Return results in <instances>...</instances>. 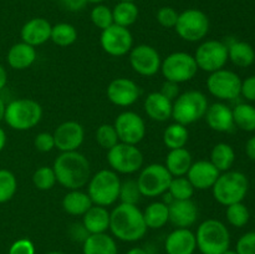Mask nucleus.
<instances>
[{"label": "nucleus", "instance_id": "obj_1", "mask_svg": "<svg viewBox=\"0 0 255 254\" xmlns=\"http://www.w3.org/2000/svg\"><path fill=\"white\" fill-rule=\"evenodd\" d=\"M147 229L143 212L137 206L120 203L110 212V231L119 241L128 243L141 241Z\"/></svg>", "mask_w": 255, "mask_h": 254}, {"label": "nucleus", "instance_id": "obj_2", "mask_svg": "<svg viewBox=\"0 0 255 254\" xmlns=\"http://www.w3.org/2000/svg\"><path fill=\"white\" fill-rule=\"evenodd\" d=\"M57 183L64 188L81 189L91 178V167L86 157L79 151L61 152L52 166Z\"/></svg>", "mask_w": 255, "mask_h": 254}, {"label": "nucleus", "instance_id": "obj_3", "mask_svg": "<svg viewBox=\"0 0 255 254\" xmlns=\"http://www.w3.org/2000/svg\"><path fill=\"white\" fill-rule=\"evenodd\" d=\"M197 248L202 254H222L231 246V234L223 222L207 219L197 228Z\"/></svg>", "mask_w": 255, "mask_h": 254}, {"label": "nucleus", "instance_id": "obj_4", "mask_svg": "<svg viewBox=\"0 0 255 254\" xmlns=\"http://www.w3.org/2000/svg\"><path fill=\"white\" fill-rule=\"evenodd\" d=\"M121 179L112 169H101L91 176L87 183V194L96 206H112L119 199Z\"/></svg>", "mask_w": 255, "mask_h": 254}, {"label": "nucleus", "instance_id": "obj_5", "mask_svg": "<svg viewBox=\"0 0 255 254\" xmlns=\"http://www.w3.org/2000/svg\"><path fill=\"white\" fill-rule=\"evenodd\" d=\"M248 189V178L246 174L238 171H227L221 173L212 187L214 199L226 207L243 202Z\"/></svg>", "mask_w": 255, "mask_h": 254}, {"label": "nucleus", "instance_id": "obj_6", "mask_svg": "<svg viewBox=\"0 0 255 254\" xmlns=\"http://www.w3.org/2000/svg\"><path fill=\"white\" fill-rule=\"evenodd\" d=\"M208 106V100L203 92L189 90L179 95L173 101L172 119L177 124L188 126L203 119Z\"/></svg>", "mask_w": 255, "mask_h": 254}, {"label": "nucleus", "instance_id": "obj_7", "mask_svg": "<svg viewBox=\"0 0 255 254\" xmlns=\"http://www.w3.org/2000/svg\"><path fill=\"white\" fill-rule=\"evenodd\" d=\"M42 107L39 102L30 99L14 100L6 105L4 120L7 126L17 131L31 129L41 121Z\"/></svg>", "mask_w": 255, "mask_h": 254}, {"label": "nucleus", "instance_id": "obj_8", "mask_svg": "<svg viewBox=\"0 0 255 254\" xmlns=\"http://www.w3.org/2000/svg\"><path fill=\"white\" fill-rule=\"evenodd\" d=\"M198 71L193 55L183 51L169 54L161 64V72L167 81L183 84L191 81Z\"/></svg>", "mask_w": 255, "mask_h": 254}, {"label": "nucleus", "instance_id": "obj_9", "mask_svg": "<svg viewBox=\"0 0 255 254\" xmlns=\"http://www.w3.org/2000/svg\"><path fill=\"white\" fill-rule=\"evenodd\" d=\"M172 178L164 164L151 163L142 168L136 181L142 197L154 198L168 191Z\"/></svg>", "mask_w": 255, "mask_h": 254}, {"label": "nucleus", "instance_id": "obj_10", "mask_svg": "<svg viewBox=\"0 0 255 254\" xmlns=\"http://www.w3.org/2000/svg\"><path fill=\"white\" fill-rule=\"evenodd\" d=\"M107 162L116 173L132 174L143 166V154L134 144L119 142L107 151Z\"/></svg>", "mask_w": 255, "mask_h": 254}, {"label": "nucleus", "instance_id": "obj_11", "mask_svg": "<svg viewBox=\"0 0 255 254\" xmlns=\"http://www.w3.org/2000/svg\"><path fill=\"white\" fill-rule=\"evenodd\" d=\"M174 29L184 41H201L209 31V19L202 10L187 9L178 15Z\"/></svg>", "mask_w": 255, "mask_h": 254}, {"label": "nucleus", "instance_id": "obj_12", "mask_svg": "<svg viewBox=\"0 0 255 254\" xmlns=\"http://www.w3.org/2000/svg\"><path fill=\"white\" fill-rule=\"evenodd\" d=\"M194 60L198 69L212 72L224 69L228 61V46L219 40H207L196 50Z\"/></svg>", "mask_w": 255, "mask_h": 254}, {"label": "nucleus", "instance_id": "obj_13", "mask_svg": "<svg viewBox=\"0 0 255 254\" xmlns=\"http://www.w3.org/2000/svg\"><path fill=\"white\" fill-rule=\"evenodd\" d=\"M207 89L209 94L222 101L234 100L241 95L242 79L234 71L221 69L209 75L207 79Z\"/></svg>", "mask_w": 255, "mask_h": 254}, {"label": "nucleus", "instance_id": "obj_14", "mask_svg": "<svg viewBox=\"0 0 255 254\" xmlns=\"http://www.w3.org/2000/svg\"><path fill=\"white\" fill-rule=\"evenodd\" d=\"M100 44L102 50L111 56H125L133 47V36L128 27L112 24L107 29L102 30Z\"/></svg>", "mask_w": 255, "mask_h": 254}, {"label": "nucleus", "instance_id": "obj_15", "mask_svg": "<svg viewBox=\"0 0 255 254\" xmlns=\"http://www.w3.org/2000/svg\"><path fill=\"white\" fill-rule=\"evenodd\" d=\"M128 54L132 70L141 76H154L161 70V55L151 45L139 44L132 47Z\"/></svg>", "mask_w": 255, "mask_h": 254}, {"label": "nucleus", "instance_id": "obj_16", "mask_svg": "<svg viewBox=\"0 0 255 254\" xmlns=\"http://www.w3.org/2000/svg\"><path fill=\"white\" fill-rule=\"evenodd\" d=\"M120 142L137 144L146 136V124L138 114L133 111H125L117 116L114 124Z\"/></svg>", "mask_w": 255, "mask_h": 254}, {"label": "nucleus", "instance_id": "obj_17", "mask_svg": "<svg viewBox=\"0 0 255 254\" xmlns=\"http://www.w3.org/2000/svg\"><path fill=\"white\" fill-rule=\"evenodd\" d=\"M55 148L61 152L77 151L85 139V129L76 121H65L56 127L52 133Z\"/></svg>", "mask_w": 255, "mask_h": 254}, {"label": "nucleus", "instance_id": "obj_18", "mask_svg": "<svg viewBox=\"0 0 255 254\" xmlns=\"http://www.w3.org/2000/svg\"><path fill=\"white\" fill-rule=\"evenodd\" d=\"M107 99L120 107H128L138 100L139 87L133 80L126 77H117L112 80L106 90Z\"/></svg>", "mask_w": 255, "mask_h": 254}, {"label": "nucleus", "instance_id": "obj_19", "mask_svg": "<svg viewBox=\"0 0 255 254\" xmlns=\"http://www.w3.org/2000/svg\"><path fill=\"white\" fill-rule=\"evenodd\" d=\"M221 172L213 166L211 161L201 159V161L193 162L191 168L187 172V178L191 182L194 189L206 191L211 189L218 179Z\"/></svg>", "mask_w": 255, "mask_h": 254}, {"label": "nucleus", "instance_id": "obj_20", "mask_svg": "<svg viewBox=\"0 0 255 254\" xmlns=\"http://www.w3.org/2000/svg\"><path fill=\"white\" fill-rule=\"evenodd\" d=\"M169 222L176 228H189L198 218V207L192 199L172 201L168 203Z\"/></svg>", "mask_w": 255, "mask_h": 254}, {"label": "nucleus", "instance_id": "obj_21", "mask_svg": "<svg viewBox=\"0 0 255 254\" xmlns=\"http://www.w3.org/2000/svg\"><path fill=\"white\" fill-rule=\"evenodd\" d=\"M167 254H193L197 249L196 234L189 228H176L164 242Z\"/></svg>", "mask_w": 255, "mask_h": 254}, {"label": "nucleus", "instance_id": "obj_22", "mask_svg": "<svg viewBox=\"0 0 255 254\" xmlns=\"http://www.w3.org/2000/svg\"><path fill=\"white\" fill-rule=\"evenodd\" d=\"M51 27L52 25L44 17H32L22 25L20 31L22 42L34 47L45 44L51 36Z\"/></svg>", "mask_w": 255, "mask_h": 254}, {"label": "nucleus", "instance_id": "obj_23", "mask_svg": "<svg viewBox=\"0 0 255 254\" xmlns=\"http://www.w3.org/2000/svg\"><path fill=\"white\" fill-rule=\"evenodd\" d=\"M204 119H206L207 125L217 132H231L236 126L233 120V111L223 102H216L208 106Z\"/></svg>", "mask_w": 255, "mask_h": 254}, {"label": "nucleus", "instance_id": "obj_24", "mask_svg": "<svg viewBox=\"0 0 255 254\" xmlns=\"http://www.w3.org/2000/svg\"><path fill=\"white\" fill-rule=\"evenodd\" d=\"M173 101L167 99L159 91L151 92L144 100V111L151 120L157 122H164L172 119Z\"/></svg>", "mask_w": 255, "mask_h": 254}, {"label": "nucleus", "instance_id": "obj_25", "mask_svg": "<svg viewBox=\"0 0 255 254\" xmlns=\"http://www.w3.org/2000/svg\"><path fill=\"white\" fill-rule=\"evenodd\" d=\"M36 49L26 42H17L7 51L6 61L14 70H25L31 66L36 60Z\"/></svg>", "mask_w": 255, "mask_h": 254}, {"label": "nucleus", "instance_id": "obj_26", "mask_svg": "<svg viewBox=\"0 0 255 254\" xmlns=\"http://www.w3.org/2000/svg\"><path fill=\"white\" fill-rule=\"evenodd\" d=\"M82 224L90 234L106 233L110 229V212L106 207L94 204L82 216Z\"/></svg>", "mask_w": 255, "mask_h": 254}, {"label": "nucleus", "instance_id": "obj_27", "mask_svg": "<svg viewBox=\"0 0 255 254\" xmlns=\"http://www.w3.org/2000/svg\"><path fill=\"white\" fill-rule=\"evenodd\" d=\"M84 254H119V248L114 237L107 233L90 234L82 243Z\"/></svg>", "mask_w": 255, "mask_h": 254}, {"label": "nucleus", "instance_id": "obj_28", "mask_svg": "<svg viewBox=\"0 0 255 254\" xmlns=\"http://www.w3.org/2000/svg\"><path fill=\"white\" fill-rule=\"evenodd\" d=\"M61 204L62 209L67 214L74 217H82L94 206L89 194L82 192L81 189H72L67 192L62 198Z\"/></svg>", "mask_w": 255, "mask_h": 254}, {"label": "nucleus", "instance_id": "obj_29", "mask_svg": "<svg viewBox=\"0 0 255 254\" xmlns=\"http://www.w3.org/2000/svg\"><path fill=\"white\" fill-rule=\"evenodd\" d=\"M192 163H193V159H192L191 152L186 147H183V148L169 149L164 166L172 174V177H182L186 176Z\"/></svg>", "mask_w": 255, "mask_h": 254}, {"label": "nucleus", "instance_id": "obj_30", "mask_svg": "<svg viewBox=\"0 0 255 254\" xmlns=\"http://www.w3.org/2000/svg\"><path fill=\"white\" fill-rule=\"evenodd\" d=\"M228 46V60L236 66L248 67L255 61V51L251 44L244 41H233Z\"/></svg>", "mask_w": 255, "mask_h": 254}, {"label": "nucleus", "instance_id": "obj_31", "mask_svg": "<svg viewBox=\"0 0 255 254\" xmlns=\"http://www.w3.org/2000/svg\"><path fill=\"white\" fill-rule=\"evenodd\" d=\"M143 218L147 228H163L169 222L168 204H166L164 202H153L144 209Z\"/></svg>", "mask_w": 255, "mask_h": 254}, {"label": "nucleus", "instance_id": "obj_32", "mask_svg": "<svg viewBox=\"0 0 255 254\" xmlns=\"http://www.w3.org/2000/svg\"><path fill=\"white\" fill-rule=\"evenodd\" d=\"M234 161H236V152L229 143L221 142L212 148L211 162L219 172L229 171Z\"/></svg>", "mask_w": 255, "mask_h": 254}, {"label": "nucleus", "instance_id": "obj_33", "mask_svg": "<svg viewBox=\"0 0 255 254\" xmlns=\"http://www.w3.org/2000/svg\"><path fill=\"white\" fill-rule=\"evenodd\" d=\"M189 139V132L187 126L181 124H171L163 132V143L168 149L183 148Z\"/></svg>", "mask_w": 255, "mask_h": 254}, {"label": "nucleus", "instance_id": "obj_34", "mask_svg": "<svg viewBox=\"0 0 255 254\" xmlns=\"http://www.w3.org/2000/svg\"><path fill=\"white\" fill-rule=\"evenodd\" d=\"M112 15H114V24L128 27L137 21L138 7L134 2L120 1L112 10Z\"/></svg>", "mask_w": 255, "mask_h": 254}, {"label": "nucleus", "instance_id": "obj_35", "mask_svg": "<svg viewBox=\"0 0 255 254\" xmlns=\"http://www.w3.org/2000/svg\"><path fill=\"white\" fill-rule=\"evenodd\" d=\"M234 125L247 132L255 131V107L249 104H239L233 110Z\"/></svg>", "mask_w": 255, "mask_h": 254}, {"label": "nucleus", "instance_id": "obj_36", "mask_svg": "<svg viewBox=\"0 0 255 254\" xmlns=\"http://www.w3.org/2000/svg\"><path fill=\"white\" fill-rule=\"evenodd\" d=\"M50 40L55 45L61 47H67L77 40V30L74 25L67 22H59L51 27Z\"/></svg>", "mask_w": 255, "mask_h": 254}, {"label": "nucleus", "instance_id": "obj_37", "mask_svg": "<svg viewBox=\"0 0 255 254\" xmlns=\"http://www.w3.org/2000/svg\"><path fill=\"white\" fill-rule=\"evenodd\" d=\"M167 193L171 196L172 201L192 199V197L194 194V188L187 177H173L171 183H169Z\"/></svg>", "mask_w": 255, "mask_h": 254}, {"label": "nucleus", "instance_id": "obj_38", "mask_svg": "<svg viewBox=\"0 0 255 254\" xmlns=\"http://www.w3.org/2000/svg\"><path fill=\"white\" fill-rule=\"evenodd\" d=\"M226 216L229 224L236 227V228H242V227L246 226L249 222V219H251L249 209L247 208V206L243 202H238V203L231 204V206L227 207Z\"/></svg>", "mask_w": 255, "mask_h": 254}, {"label": "nucleus", "instance_id": "obj_39", "mask_svg": "<svg viewBox=\"0 0 255 254\" xmlns=\"http://www.w3.org/2000/svg\"><path fill=\"white\" fill-rule=\"evenodd\" d=\"M17 189L16 177L7 169H0V203L9 202Z\"/></svg>", "mask_w": 255, "mask_h": 254}, {"label": "nucleus", "instance_id": "obj_40", "mask_svg": "<svg viewBox=\"0 0 255 254\" xmlns=\"http://www.w3.org/2000/svg\"><path fill=\"white\" fill-rule=\"evenodd\" d=\"M56 176L52 167L42 166L32 174V183L40 191H50L56 184Z\"/></svg>", "mask_w": 255, "mask_h": 254}, {"label": "nucleus", "instance_id": "obj_41", "mask_svg": "<svg viewBox=\"0 0 255 254\" xmlns=\"http://www.w3.org/2000/svg\"><path fill=\"white\" fill-rule=\"evenodd\" d=\"M96 142L101 148L107 149V151L111 149L114 146H116L120 142V139L114 125L104 124L97 127Z\"/></svg>", "mask_w": 255, "mask_h": 254}, {"label": "nucleus", "instance_id": "obj_42", "mask_svg": "<svg viewBox=\"0 0 255 254\" xmlns=\"http://www.w3.org/2000/svg\"><path fill=\"white\" fill-rule=\"evenodd\" d=\"M141 191L138 188L137 181L134 179H127V181L121 182V188H120V196L119 199L121 203L126 204H133L137 206L139 201H141Z\"/></svg>", "mask_w": 255, "mask_h": 254}, {"label": "nucleus", "instance_id": "obj_43", "mask_svg": "<svg viewBox=\"0 0 255 254\" xmlns=\"http://www.w3.org/2000/svg\"><path fill=\"white\" fill-rule=\"evenodd\" d=\"M91 21L99 29L105 30L114 24V15L112 10L109 6L102 4H97L91 11Z\"/></svg>", "mask_w": 255, "mask_h": 254}, {"label": "nucleus", "instance_id": "obj_44", "mask_svg": "<svg viewBox=\"0 0 255 254\" xmlns=\"http://www.w3.org/2000/svg\"><path fill=\"white\" fill-rule=\"evenodd\" d=\"M178 15L179 14L177 12V10L173 9V7L163 6L157 11V21L163 27L171 29V27L176 26Z\"/></svg>", "mask_w": 255, "mask_h": 254}, {"label": "nucleus", "instance_id": "obj_45", "mask_svg": "<svg viewBox=\"0 0 255 254\" xmlns=\"http://www.w3.org/2000/svg\"><path fill=\"white\" fill-rule=\"evenodd\" d=\"M236 252L238 254H255V232H248L238 239Z\"/></svg>", "mask_w": 255, "mask_h": 254}, {"label": "nucleus", "instance_id": "obj_46", "mask_svg": "<svg viewBox=\"0 0 255 254\" xmlns=\"http://www.w3.org/2000/svg\"><path fill=\"white\" fill-rule=\"evenodd\" d=\"M34 146L40 152H50L55 148V139L52 133L40 132L34 139Z\"/></svg>", "mask_w": 255, "mask_h": 254}, {"label": "nucleus", "instance_id": "obj_47", "mask_svg": "<svg viewBox=\"0 0 255 254\" xmlns=\"http://www.w3.org/2000/svg\"><path fill=\"white\" fill-rule=\"evenodd\" d=\"M7 254H35V246L27 238L17 239L10 246Z\"/></svg>", "mask_w": 255, "mask_h": 254}, {"label": "nucleus", "instance_id": "obj_48", "mask_svg": "<svg viewBox=\"0 0 255 254\" xmlns=\"http://www.w3.org/2000/svg\"><path fill=\"white\" fill-rule=\"evenodd\" d=\"M70 238L75 242H81L84 243L85 239L90 236L89 232L86 231V228L84 227L82 223H74L69 229Z\"/></svg>", "mask_w": 255, "mask_h": 254}, {"label": "nucleus", "instance_id": "obj_49", "mask_svg": "<svg viewBox=\"0 0 255 254\" xmlns=\"http://www.w3.org/2000/svg\"><path fill=\"white\" fill-rule=\"evenodd\" d=\"M241 95H243L248 101H255V76H251L242 81Z\"/></svg>", "mask_w": 255, "mask_h": 254}, {"label": "nucleus", "instance_id": "obj_50", "mask_svg": "<svg viewBox=\"0 0 255 254\" xmlns=\"http://www.w3.org/2000/svg\"><path fill=\"white\" fill-rule=\"evenodd\" d=\"M159 92H161L163 96H166L167 99L173 101V100H176L177 97L179 96V86L178 84H176V82L167 81L166 80V82H163V85H162Z\"/></svg>", "mask_w": 255, "mask_h": 254}, {"label": "nucleus", "instance_id": "obj_51", "mask_svg": "<svg viewBox=\"0 0 255 254\" xmlns=\"http://www.w3.org/2000/svg\"><path fill=\"white\" fill-rule=\"evenodd\" d=\"M62 6L70 11H80L87 4V0H60Z\"/></svg>", "mask_w": 255, "mask_h": 254}, {"label": "nucleus", "instance_id": "obj_52", "mask_svg": "<svg viewBox=\"0 0 255 254\" xmlns=\"http://www.w3.org/2000/svg\"><path fill=\"white\" fill-rule=\"evenodd\" d=\"M246 152H247V156H248L249 158L255 161V136L252 137V138H249L248 142H247Z\"/></svg>", "mask_w": 255, "mask_h": 254}, {"label": "nucleus", "instance_id": "obj_53", "mask_svg": "<svg viewBox=\"0 0 255 254\" xmlns=\"http://www.w3.org/2000/svg\"><path fill=\"white\" fill-rule=\"evenodd\" d=\"M7 82V74H6V70L0 65V90L4 89L5 85Z\"/></svg>", "mask_w": 255, "mask_h": 254}, {"label": "nucleus", "instance_id": "obj_54", "mask_svg": "<svg viewBox=\"0 0 255 254\" xmlns=\"http://www.w3.org/2000/svg\"><path fill=\"white\" fill-rule=\"evenodd\" d=\"M5 144H6V134H5L4 129L0 127V152L4 149Z\"/></svg>", "mask_w": 255, "mask_h": 254}, {"label": "nucleus", "instance_id": "obj_55", "mask_svg": "<svg viewBox=\"0 0 255 254\" xmlns=\"http://www.w3.org/2000/svg\"><path fill=\"white\" fill-rule=\"evenodd\" d=\"M126 254H148L147 251H144L143 248H139V247H134V248H131Z\"/></svg>", "mask_w": 255, "mask_h": 254}, {"label": "nucleus", "instance_id": "obj_56", "mask_svg": "<svg viewBox=\"0 0 255 254\" xmlns=\"http://www.w3.org/2000/svg\"><path fill=\"white\" fill-rule=\"evenodd\" d=\"M5 109H6V105H5V102L2 101V99L0 97V121H1V120H4Z\"/></svg>", "mask_w": 255, "mask_h": 254}, {"label": "nucleus", "instance_id": "obj_57", "mask_svg": "<svg viewBox=\"0 0 255 254\" xmlns=\"http://www.w3.org/2000/svg\"><path fill=\"white\" fill-rule=\"evenodd\" d=\"M102 1H105V0H87V2H92V4H100Z\"/></svg>", "mask_w": 255, "mask_h": 254}, {"label": "nucleus", "instance_id": "obj_58", "mask_svg": "<svg viewBox=\"0 0 255 254\" xmlns=\"http://www.w3.org/2000/svg\"><path fill=\"white\" fill-rule=\"evenodd\" d=\"M222 254H238V253H237L236 251H231V249H228V251H226L224 253H222Z\"/></svg>", "mask_w": 255, "mask_h": 254}, {"label": "nucleus", "instance_id": "obj_59", "mask_svg": "<svg viewBox=\"0 0 255 254\" xmlns=\"http://www.w3.org/2000/svg\"><path fill=\"white\" fill-rule=\"evenodd\" d=\"M46 254H65V253H62V252H57V251H52V252H49V253H46Z\"/></svg>", "mask_w": 255, "mask_h": 254}, {"label": "nucleus", "instance_id": "obj_60", "mask_svg": "<svg viewBox=\"0 0 255 254\" xmlns=\"http://www.w3.org/2000/svg\"><path fill=\"white\" fill-rule=\"evenodd\" d=\"M119 1H131V2H134L136 0H119Z\"/></svg>", "mask_w": 255, "mask_h": 254}]
</instances>
